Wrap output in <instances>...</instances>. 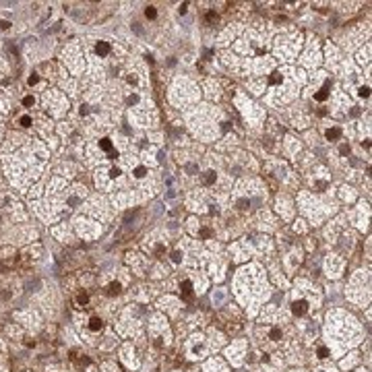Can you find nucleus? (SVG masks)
Returning <instances> with one entry per match:
<instances>
[{
	"label": "nucleus",
	"instance_id": "obj_1",
	"mask_svg": "<svg viewBox=\"0 0 372 372\" xmlns=\"http://www.w3.org/2000/svg\"><path fill=\"white\" fill-rule=\"evenodd\" d=\"M306 310H308V302H306V300H296V302L291 304V312H294L296 316L306 314Z\"/></svg>",
	"mask_w": 372,
	"mask_h": 372
},
{
	"label": "nucleus",
	"instance_id": "obj_2",
	"mask_svg": "<svg viewBox=\"0 0 372 372\" xmlns=\"http://www.w3.org/2000/svg\"><path fill=\"white\" fill-rule=\"evenodd\" d=\"M180 291H182V298L190 300V298L194 296V291H192V283H190V281H182V285H180Z\"/></svg>",
	"mask_w": 372,
	"mask_h": 372
},
{
	"label": "nucleus",
	"instance_id": "obj_3",
	"mask_svg": "<svg viewBox=\"0 0 372 372\" xmlns=\"http://www.w3.org/2000/svg\"><path fill=\"white\" fill-rule=\"evenodd\" d=\"M95 52L99 56H108V54H110V43H108V41H97Z\"/></svg>",
	"mask_w": 372,
	"mask_h": 372
},
{
	"label": "nucleus",
	"instance_id": "obj_4",
	"mask_svg": "<svg viewBox=\"0 0 372 372\" xmlns=\"http://www.w3.org/2000/svg\"><path fill=\"white\" fill-rule=\"evenodd\" d=\"M327 97H329V81L324 83V87H323L320 91H318L316 95H314V99H316V101H324Z\"/></svg>",
	"mask_w": 372,
	"mask_h": 372
},
{
	"label": "nucleus",
	"instance_id": "obj_5",
	"mask_svg": "<svg viewBox=\"0 0 372 372\" xmlns=\"http://www.w3.org/2000/svg\"><path fill=\"white\" fill-rule=\"evenodd\" d=\"M215 178H217V176H215V172H211V170H209V172L203 174V184H205V186L215 184Z\"/></svg>",
	"mask_w": 372,
	"mask_h": 372
},
{
	"label": "nucleus",
	"instance_id": "obj_6",
	"mask_svg": "<svg viewBox=\"0 0 372 372\" xmlns=\"http://www.w3.org/2000/svg\"><path fill=\"white\" fill-rule=\"evenodd\" d=\"M122 291V285L118 281H112L110 285H108V296H116V294H120Z\"/></svg>",
	"mask_w": 372,
	"mask_h": 372
},
{
	"label": "nucleus",
	"instance_id": "obj_7",
	"mask_svg": "<svg viewBox=\"0 0 372 372\" xmlns=\"http://www.w3.org/2000/svg\"><path fill=\"white\" fill-rule=\"evenodd\" d=\"M339 137H341V128H339V126H333V128L327 130V138H329V141H335V138H339Z\"/></svg>",
	"mask_w": 372,
	"mask_h": 372
},
{
	"label": "nucleus",
	"instance_id": "obj_8",
	"mask_svg": "<svg viewBox=\"0 0 372 372\" xmlns=\"http://www.w3.org/2000/svg\"><path fill=\"white\" fill-rule=\"evenodd\" d=\"M101 327H103V320L101 318H97V316H93L89 320V329L91 331H101Z\"/></svg>",
	"mask_w": 372,
	"mask_h": 372
},
{
	"label": "nucleus",
	"instance_id": "obj_9",
	"mask_svg": "<svg viewBox=\"0 0 372 372\" xmlns=\"http://www.w3.org/2000/svg\"><path fill=\"white\" fill-rule=\"evenodd\" d=\"M145 17H147V19H155V17H157L155 6H147V8H145Z\"/></svg>",
	"mask_w": 372,
	"mask_h": 372
},
{
	"label": "nucleus",
	"instance_id": "obj_10",
	"mask_svg": "<svg viewBox=\"0 0 372 372\" xmlns=\"http://www.w3.org/2000/svg\"><path fill=\"white\" fill-rule=\"evenodd\" d=\"M99 147H101L103 151H112V141L110 138H101L99 141Z\"/></svg>",
	"mask_w": 372,
	"mask_h": 372
},
{
	"label": "nucleus",
	"instance_id": "obj_11",
	"mask_svg": "<svg viewBox=\"0 0 372 372\" xmlns=\"http://www.w3.org/2000/svg\"><path fill=\"white\" fill-rule=\"evenodd\" d=\"M269 83H271V85H279V83H281V75H279V72H273V75L269 76Z\"/></svg>",
	"mask_w": 372,
	"mask_h": 372
},
{
	"label": "nucleus",
	"instance_id": "obj_12",
	"mask_svg": "<svg viewBox=\"0 0 372 372\" xmlns=\"http://www.w3.org/2000/svg\"><path fill=\"white\" fill-rule=\"evenodd\" d=\"M89 302V296H87V294H85V291H83V294H79V296H76V304H81V306H85V304Z\"/></svg>",
	"mask_w": 372,
	"mask_h": 372
},
{
	"label": "nucleus",
	"instance_id": "obj_13",
	"mask_svg": "<svg viewBox=\"0 0 372 372\" xmlns=\"http://www.w3.org/2000/svg\"><path fill=\"white\" fill-rule=\"evenodd\" d=\"M269 337L273 339V341H277V339H281V329H271V333H269Z\"/></svg>",
	"mask_w": 372,
	"mask_h": 372
},
{
	"label": "nucleus",
	"instance_id": "obj_14",
	"mask_svg": "<svg viewBox=\"0 0 372 372\" xmlns=\"http://www.w3.org/2000/svg\"><path fill=\"white\" fill-rule=\"evenodd\" d=\"M199 236H200V238H211V236H213V232H211L209 227H203V229L199 232Z\"/></svg>",
	"mask_w": 372,
	"mask_h": 372
},
{
	"label": "nucleus",
	"instance_id": "obj_15",
	"mask_svg": "<svg viewBox=\"0 0 372 372\" xmlns=\"http://www.w3.org/2000/svg\"><path fill=\"white\" fill-rule=\"evenodd\" d=\"M145 174H147V167H143V165H138L137 170H134V176H137V178H143Z\"/></svg>",
	"mask_w": 372,
	"mask_h": 372
},
{
	"label": "nucleus",
	"instance_id": "obj_16",
	"mask_svg": "<svg viewBox=\"0 0 372 372\" xmlns=\"http://www.w3.org/2000/svg\"><path fill=\"white\" fill-rule=\"evenodd\" d=\"M19 122H21V126H25V128H27V126H31V118H29V116H21Z\"/></svg>",
	"mask_w": 372,
	"mask_h": 372
},
{
	"label": "nucleus",
	"instance_id": "obj_17",
	"mask_svg": "<svg viewBox=\"0 0 372 372\" xmlns=\"http://www.w3.org/2000/svg\"><path fill=\"white\" fill-rule=\"evenodd\" d=\"M358 95H360V97H368V95H370V87H360Z\"/></svg>",
	"mask_w": 372,
	"mask_h": 372
},
{
	"label": "nucleus",
	"instance_id": "obj_18",
	"mask_svg": "<svg viewBox=\"0 0 372 372\" xmlns=\"http://www.w3.org/2000/svg\"><path fill=\"white\" fill-rule=\"evenodd\" d=\"M172 261H174V262H180V261H182V252H180V250H174V252H172Z\"/></svg>",
	"mask_w": 372,
	"mask_h": 372
},
{
	"label": "nucleus",
	"instance_id": "obj_19",
	"mask_svg": "<svg viewBox=\"0 0 372 372\" xmlns=\"http://www.w3.org/2000/svg\"><path fill=\"white\" fill-rule=\"evenodd\" d=\"M327 356H329V349H327V347H318V358L324 360Z\"/></svg>",
	"mask_w": 372,
	"mask_h": 372
},
{
	"label": "nucleus",
	"instance_id": "obj_20",
	"mask_svg": "<svg viewBox=\"0 0 372 372\" xmlns=\"http://www.w3.org/2000/svg\"><path fill=\"white\" fill-rule=\"evenodd\" d=\"M238 207H240V209H248V207H250V200L240 199V200H238Z\"/></svg>",
	"mask_w": 372,
	"mask_h": 372
},
{
	"label": "nucleus",
	"instance_id": "obj_21",
	"mask_svg": "<svg viewBox=\"0 0 372 372\" xmlns=\"http://www.w3.org/2000/svg\"><path fill=\"white\" fill-rule=\"evenodd\" d=\"M186 172H188V174H196V172H199V167H196L194 163H188V165H186Z\"/></svg>",
	"mask_w": 372,
	"mask_h": 372
},
{
	"label": "nucleus",
	"instance_id": "obj_22",
	"mask_svg": "<svg viewBox=\"0 0 372 372\" xmlns=\"http://www.w3.org/2000/svg\"><path fill=\"white\" fill-rule=\"evenodd\" d=\"M213 21H217V13H207V23H213Z\"/></svg>",
	"mask_w": 372,
	"mask_h": 372
},
{
	"label": "nucleus",
	"instance_id": "obj_23",
	"mask_svg": "<svg viewBox=\"0 0 372 372\" xmlns=\"http://www.w3.org/2000/svg\"><path fill=\"white\" fill-rule=\"evenodd\" d=\"M339 151H341V155H349V145H341V147H339Z\"/></svg>",
	"mask_w": 372,
	"mask_h": 372
},
{
	"label": "nucleus",
	"instance_id": "obj_24",
	"mask_svg": "<svg viewBox=\"0 0 372 372\" xmlns=\"http://www.w3.org/2000/svg\"><path fill=\"white\" fill-rule=\"evenodd\" d=\"M23 105H33V97H31V95H27L25 99H23Z\"/></svg>",
	"mask_w": 372,
	"mask_h": 372
},
{
	"label": "nucleus",
	"instance_id": "obj_25",
	"mask_svg": "<svg viewBox=\"0 0 372 372\" xmlns=\"http://www.w3.org/2000/svg\"><path fill=\"white\" fill-rule=\"evenodd\" d=\"M37 81H39V76H37V75H31V76H29V81H27V83H29V85H35Z\"/></svg>",
	"mask_w": 372,
	"mask_h": 372
},
{
	"label": "nucleus",
	"instance_id": "obj_26",
	"mask_svg": "<svg viewBox=\"0 0 372 372\" xmlns=\"http://www.w3.org/2000/svg\"><path fill=\"white\" fill-rule=\"evenodd\" d=\"M221 300H223V294H221V291L213 294V302H221Z\"/></svg>",
	"mask_w": 372,
	"mask_h": 372
},
{
	"label": "nucleus",
	"instance_id": "obj_27",
	"mask_svg": "<svg viewBox=\"0 0 372 372\" xmlns=\"http://www.w3.org/2000/svg\"><path fill=\"white\" fill-rule=\"evenodd\" d=\"M137 101H138V95H130V97H128V105H134Z\"/></svg>",
	"mask_w": 372,
	"mask_h": 372
},
{
	"label": "nucleus",
	"instance_id": "obj_28",
	"mask_svg": "<svg viewBox=\"0 0 372 372\" xmlns=\"http://www.w3.org/2000/svg\"><path fill=\"white\" fill-rule=\"evenodd\" d=\"M110 174H112V178H118V176H120V170H118V167H112Z\"/></svg>",
	"mask_w": 372,
	"mask_h": 372
},
{
	"label": "nucleus",
	"instance_id": "obj_29",
	"mask_svg": "<svg viewBox=\"0 0 372 372\" xmlns=\"http://www.w3.org/2000/svg\"><path fill=\"white\" fill-rule=\"evenodd\" d=\"M186 8H188V2H182V4H180V8H178L180 14H184V13H186Z\"/></svg>",
	"mask_w": 372,
	"mask_h": 372
},
{
	"label": "nucleus",
	"instance_id": "obj_30",
	"mask_svg": "<svg viewBox=\"0 0 372 372\" xmlns=\"http://www.w3.org/2000/svg\"><path fill=\"white\" fill-rule=\"evenodd\" d=\"M10 27V21H0V29H8Z\"/></svg>",
	"mask_w": 372,
	"mask_h": 372
},
{
	"label": "nucleus",
	"instance_id": "obj_31",
	"mask_svg": "<svg viewBox=\"0 0 372 372\" xmlns=\"http://www.w3.org/2000/svg\"><path fill=\"white\" fill-rule=\"evenodd\" d=\"M132 29H134V31H137V33H138V35H141V33H143V29H141V27H138V23H132Z\"/></svg>",
	"mask_w": 372,
	"mask_h": 372
},
{
	"label": "nucleus",
	"instance_id": "obj_32",
	"mask_svg": "<svg viewBox=\"0 0 372 372\" xmlns=\"http://www.w3.org/2000/svg\"><path fill=\"white\" fill-rule=\"evenodd\" d=\"M128 83H130V85H134V83H137V76L130 75V76H128Z\"/></svg>",
	"mask_w": 372,
	"mask_h": 372
}]
</instances>
